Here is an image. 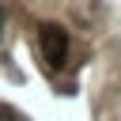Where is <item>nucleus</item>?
<instances>
[{"mask_svg": "<svg viewBox=\"0 0 121 121\" xmlns=\"http://www.w3.org/2000/svg\"><path fill=\"white\" fill-rule=\"evenodd\" d=\"M42 57H45L49 68H64V60H68V30L60 23L42 26Z\"/></svg>", "mask_w": 121, "mask_h": 121, "instance_id": "f257e3e1", "label": "nucleus"}, {"mask_svg": "<svg viewBox=\"0 0 121 121\" xmlns=\"http://www.w3.org/2000/svg\"><path fill=\"white\" fill-rule=\"evenodd\" d=\"M0 121H19V113H15L11 106H4V102H0Z\"/></svg>", "mask_w": 121, "mask_h": 121, "instance_id": "f03ea898", "label": "nucleus"}, {"mask_svg": "<svg viewBox=\"0 0 121 121\" xmlns=\"http://www.w3.org/2000/svg\"><path fill=\"white\" fill-rule=\"evenodd\" d=\"M0 34H4V4H0Z\"/></svg>", "mask_w": 121, "mask_h": 121, "instance_id": "7ed1b4c3", "label": "nucleus"}]
</instances>
